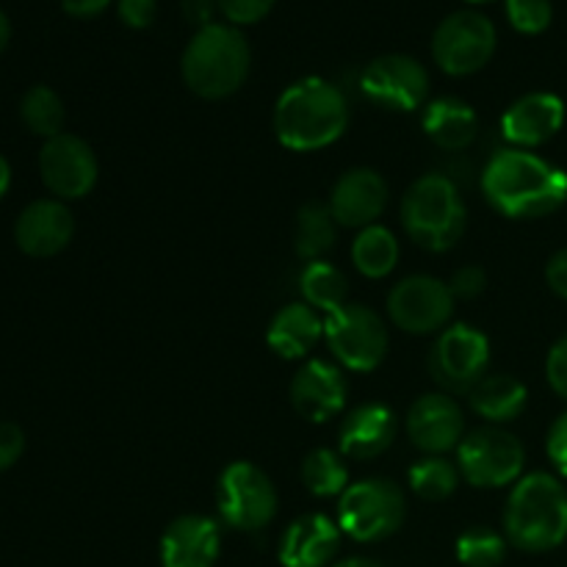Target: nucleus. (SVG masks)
Returning a JSON list of instances; mask_svg holds the SVG:
<instances>
[{"label":"nucleus","instance_id":"13","mask_svg":"<svg viewBox=\"0 0 567 567\" xmlns=\"http://www.w3.org/2000/svg\"><path fill=\"white\" fill-rule=\"evenodd\" d=\"M360 89L385 111H415L430 94V75L413 55L388 53L371 61L360 75Z\"/></svg>","mask_w":567,"mask_h":567},{"label":"nucleus","instance_id":"20","mask_svg":"<svg viewBox=\"0 0 567 567\" xmlns=\"http://www.w3.org/2000/svg\"><path fill=\"white\" fill-rule=\"evenodd\" d=\"M341 526L330 515H299L282 532L277 559L282 567H330L341 548Z\"/></svg>","mask_w":567,"mask_h":567},{"label":"nucleus","instance_id":"25","mask_svg":"<svg viewBox=\"0 0 567 567\" xmlns=\"http://www.w3.org/2000/svg\"><path fill=\"white\" fill-rule=\"evenodd\" d=\"M468 402L480 419L498 426L509 424V421H515L524 413L526 402H529V391H526V385L518 377L491 374L468 393Z\"/></svg>","mask_w":567,"mask_h":567},{"label":"nucleus","instance_id":"11","mask_svg":"<svg viewBox=\"0 0 567 567\" xmlns=\"http://www.w3.org/2000/svg\"><path fill=\"white\" fill-rule=\"evenodd\" d=\"M491 365V341L471 324H452L435 338L430 352V374L443 393L463 396L471 393Z\"/></svg>","mask_w":567,"mask_h":567},{"label":"nucleus","instance_id":"3","mask_svg":"<svg viewBox=\"0 0 567 567\" xmlns=\"http://www.w3.org/2000/svg\"><path fill=\"white\" fill-rule=\"evenodd\" d=\"M504 537L526 554H546L567 540V487L557 476H520L504 509Z\"/></svg>","mask_w":567,"mask_h":567},{"label":"nucleus","instance_id":"5","mask_svg":"<svg viewBox=\"0 0 567 567\" xmlns=\"http://www.w3.org/2000/svg\"><path fill=\"white\" fill-rule=\"evenodd\" d=\"M399 216L410 241L426 252H446L457 247L468 225V210L460 197V188L437 172L419 177L404 192Z\"/></svg>","mask_w":567,"mask_h":567},{"label":"nucleus","instance_id":"42","mask_svg":"<svg viewBox=\"0 0 567 567\" xmlns=\"http://www.w3.org/2000/svg\"><path fill=\"white\" fill-rule=\"evenodd\" d=\"M64 11L70 17H78V20H89V17L103 14L111 6V0H61Z\"/></svg>","mask_w":567,"mask_h":567},{"label":"nucleus","instance_id":"12","mask_svg":"<svg viewBox=\"0 0 567 567\" xmlns=\"http://www.w3.org/2000/svg\"><path fill=\"white\" fill-rule=\"evenodd\" d=\"M454 293L449 282L430 275L399 280L388 293V316L408 336H432L446 330L454 313Z\"/></svg>","mask_w":567,"mask_h":567},{"label":"nucleus","instance_id":"23","mask_svg":"<svg viewBox=\"0 0 567 567\" xmlns=\"http://www.w3.org/2000/svg\"><path fill=\"white\" fill-rule=\"evenodd\" d=\"M324 338V321L310 305L291 302L275 313L266 330V343L277 358L302 360Z\"/></svg>","mask_w":567,"mask_h":567},{"label":"nucleus","instance_id":"2","mask_svg":"<svg viewBox=\"0 0 567 567\" xmlns=\"http://www.w3.org/2000/svg\"><path fill=\"white\" fill-rule=\"evenodd\" d=\"M347 94L324 78H302L291 83L275 103V136L293 153H316L347 133Z\"/></svg>","mask_w":567,"mask_h":567},{"label":"nucleus","instance_id":"37","mask_svg":"<svg viewBox=\"0 0 567 567\" xmlns=\"http://www.w3.org/2000/svg\"><path fill=\"white\" fill-rule=\"evenodd\" d=\"M155 0H120L116 11H120V20L125 22L133 31H144L155 22Z\"/></svg>","mask_w":567,"mask_h":567},{"label":"nucleus","instance_id":"8","mask_svg":"<svg viewBox=\"0 0 567 567\" xmlns=\"http://www.w3.org/2000/svg\"><path fill=\"white\" fill-rule=\"evenodd\" d=\"M496 42V25L491 17L474 9L454 11L432 33V59L446 75H474L491 64Z\"/></svg>","mask_w":567,"mask_h":567},{"label":"nucleus","instance_id":"30","mask_svg":"<svg viewBox=\"0 0 567 567\" xmlns=\"http://www.w3.org/2000/svg\"><path fill=\"white\" fill-rule=\"evenodd\" d=\"M20 116L25 122V127L37 136H42L44 142L59 133H64V103H61L59 94L50 86H31L22 94L20 103Z\"/></svg>","mask_w":567,"mask_h":567},{"label":"nucleus","instance_id":"46","mask_svg":"<svg viewBox=\"0 0 567 567\" xmlns=\"http://www.w3.org/2000/svg\"><path fill=\"white\" fill-rule=\"evenodd\" d=\"M465 3H491V0H465Z\"/></svg>","mask_w":567,"mask_h":567},{"label":"nucleus","instance_id":"4","mask_svg":"<svg viewBox=\"0 0 567 567\" xmlns=\"http://www.w3.org/2000/svg\"><path fill=\"white\" fill-rule=\"evenodd\" d=\"M252 64L249 42L236 25L210 22L186 44L181 72L186 86L203 100H225L244 86Z\"/></svg>","mask_w":567,"mask_h":567},{"label":"nucleus","instance_id":"31","mask_svg":"<svg viewBox=\"0 0 567 567\" xmlns=\"http://www.w3.org/2000/svg\"><path fill=\"white\" fill-rule=\"evenodd\" d=\"M408 476L413 493L424 502H443L460 485L457 463H449L446 457H435V454H426L424 460H419Z\"/></svg>","mask_w":567,"mask_h":567},{"label":"nucleus","instance_id":"16","mask_svg":"<svg viewBox=\"0 0 567 567\" xmlns=\"http://www.w3.org/2000/svg\"><path fill=\"white\" fill-rule=\"evenodd\" d=\"M465 419L457 399L449 393H426L415 399L408 413V437L424 454L443 457L446 452H457L463 443Z\"/></svg>","mask_w":567,"mask_h":567},{"label":"nucleus","instance_id":"32","mask_svg":"<svg viewBox=\"0 0 567 567\" xmlns=\"http://www.w3.org/2000/svg\"><path fill=\"white\" fill-rule=\"evenodd\" d=\"M507 537L487 526H471L457 537V559L465 567H498L507 559Z\"/></svg>","mask_w":567,"mask_h":567},{"label":"nucleus","instance_id":"17","mask_svg":"<svg viewBox=\"0 0 567 567\" xmlns=\"http://www.w3.org/2000/svg\"><path fill=\"white\" fill-rule=\"evenodd\" d=\"M347 377L330 360H308L291 380L293 410L313 424H324V421L341 415L347 408Z\"/></svg>","mask_w":567,"mask_h":567},{"label":"nucleus","instance_id":"44","mask_svg":"<svg viewBox=\"0 0 567 567\" xmlns=\"http://www.w3.org/2000/svg\"><path fill=\"white\" fill-rule=\"evenodd\" d=\"M9 39H11V22H9V17L0 11V53L9 48Z\"/></svg>","mask_w":567,"mask_h":567},{"label":"nucleus","instance_id":"6","mask_svg":"<svg viewBox=\"0 0 567 567\" xmlns=\"http://www.w3.org/2000/svg\"><path fill=\"white\" fill-rule=\"evenodd\" d=\"M408 515V502L396 482L374 480L354 482L338 502V526L354 543H380L396 535Z\"/></svg>","mask_w":567,"mask_h":567},{"label":"nucleus","instance_id":"21","mask_svg":"<svg viewBox=\"0 0 567 567\" xmlns=\"http://www.w3.org/2000/svg\"><path fill=\"white\" fill-rule=\"evenodd\" d=\"M565 125V103L551 92H532L515 100L502 116V133L513 147L532 150L557 136Z\"/></svg>","mask_w":567,"mask_h":567},{"label":"nucleus","instance_id":"40","mask_svg":"<svg viewBox=\"0 0 567 567\" xmlns=\"http://www.w3.org/2000/svg\"><path fill=\"white\" fill-rule=\"evenodd\" d=\"M546 282L557 297L567 299V247L551 255L546 266Z\"/></svg>","mask_w":567,"mask_h":567},{"label":"nucleus","instance_id":"10","mask_svg":"<svg viewBox=\"0 0 567 567\" xmlns=\"http://www.w3.org/2000/svg\"><path fill=\"white\" fill-rule=\"evenodd\" d=\"M324 341L338 363L349 371H374L385 360L391 338L380 316L365 305H343L324 319Z\"/></svg>","mask_w":567,"mask_h":567},{"label":"nucleus","instance_id":"22","mask_svg":"<svg viewBox=\"0 0 567 567\" xmlns=\"http://www.w3.org/2000/svg\"><path fill=\"white\" fill-rule=\"evenodd\" d=\"M396 413L388 404L369 402L349 410L338 430V449L347 460H374L396 441Z\"/></svg>","mask_w":567,"mask_h":567},{"label":"nucleus","instance_id":"29","mask_svg":"<svg viewBox=\"0 0 567 567\" xmlns=\"http://www.w3.org/2000/svg\"><path fill=\"white\" fill-rule=\"evenodd\" d=\"M302 485L316 498L343 496L349 487L347 457L332 449H313L302 460Z\"/></svg>","mask_w":567,"mask_h":567},{"label":"nucleus","instance_id":"41","mask_svg":"<svg viewBox=\"0 0 567 567\" xmlns=\"http://www.w3.org/2000/svg\"><path fill=\"white\" fill-rule=\"evenodd\" d=\"M214 0H183V14H186V20L192 22V25H197V31L214 22L210 20V17H214Z\"/></svg>","mask_w":567,"mask_h":567},{"label":"nucleus","instance_id":"15","mask_svg":"<svg viewBox=\"0 0 567 567\" xmlns=\"http://www.w3.org/2000/svg\"><path fill=\"white\" fill-rule=\"evenodd\" d=\"M388 199H391V192H388L385 177L369 166H358L338 177L327 205L338 227L363 230V227L377 225V219L385 214Z\"/></svg>","mask_w":567,"mask_h":567},{"label":"nucleus","instance_id":"14","mask_svg":"<svg viewBox=\"0 0 567 567\" xmlns=\"http://www.w3.org/2000/svg\"><path fill=\"white\" fill-rule=\"evenodd\" d=\"M39 175H42L48 192L59 197L61 203L81 199L97 183V155L81 136L59 133V136L48 138L42 153H39Z\"/></svg>","mask_w":567,"mask_h":567},{"label":"nucleus","instance_id":"45","mask_svg":"<svg viewBox=\"0 0 567 567\" xmlns=\"http://www.w3.org/2000/svg\"><path fill=\"white\" fill-rule=\"evenodd\" d=\"M330 567H385V565L374 563V559H365V557H352V559H343V563H336Z\"/></svg>","mask_w":567,"mask_h":567},{"label":"nucleus","instance_id":"33","mask_svg":"<svg viewBox=\"0 0 567 567\" xmlns=\"http://www.w3.org/2000/svg\"><path fill=\"white\" fill-rule=\"evenodd\" d=\"M507 17L515 31L535 37V33H543L551 25V0H507Z\"/></svg>","mask_w":567,"mask_h":567},{"label":"nucleus","instance_id":"38","mask_svg":"<svg viewBox=\"0 0 567 567\" xmlns=\"http://www.w3.org/2000/svg\"><path fill=\"white\" fill-rule=\"evenodd\" d=\"M546 377L548 385H551L559 396L567 399V336L559 338L551 347V352H548Z\"/></svg>","mask_w":567,"mask_h":567},{"label":"nucleus","instance_id":"24","mask_svg":"<svg viewBox=\"0 0 567 567\" xmlns=\"http://www.w3.org/2000/svg\"><path fill=\"white\" fill-rule=\"evenodd\" d=\"M421 127L435 147L460 153L480 136V116L465 100L437 97L424 109Z\"/></svg>","mask_w":567,"mask_h":567},{"label":"nucleus","instance_id":"27","mask_svg":"<svg viewBox=\"0 0 567 567\" xmlns=\"http://www.w3.org/2000/svg\"><path fill=\"white\" fill-rule=\"evenodd\" d=\"M338 221L332 219L327 203H305L297 214V233H293V247L305 264L324 260V255L336 247Z\"/></svg>","mask_w":567,"mask_h":567},{"label":"nucleus","instance_id":"36","mask_svg":"<svg viewBox=\"0 0 567 567\" xmlns=\"http://www.w3.org/2000/svg\"><path fill=\"white\" fill-rule=\"evenodd\" d=\"M25 452V435L11 421H0V471H9Z\"/></svg>","mask_w":567,"mask_h":567},{"label":"nucleus","instance_id":"18","mask_svg":"<svg viewBox=\"0 0 567 567\" xmlns=\"http://www.w3.org/2000/svg\"><path fill=\"white\" fill-rule=\"evenodd\" d=\"M75 219L61 199H33L22 208L14 225V241L31 258H53L70 247Z\"/></svg>","mask_w":567,"mask_h":567},{"label":"nucleus","instance_id":"7","mask_svg":"<svg viewBox=\"0 0 567 567\" xmlns=\"http://www.w3.org/2000/svg\"><path fill=\"white\" fill-rule=\"evenodd\" d=\"M216 507L221 524L236 532H260L275 520L280 498L269 474L249 460L227 465L216 482Z\"/></svg>","mask_w":567,"mask_h":567},{"label":"nucleus","instance_id":"28","mask_svg":"<svg viewBox=\"0 0 567 567\" xmlns=\"http://www.w3.org/2000/svg\"><path fill=\"white\" fill-rule=\"evenodd\" d=\"M352 264L369 280H382L399 264V241L388 227L371 225L352 241Z\"/></svg>","mask_w":567,"mask_h":567},{"label":"nucleus","instance_id":"35","mask_svg":"<svg viewBox=\"0 0 567 567\" xmlns=\"http://www.w3.org/2000/svg\"><path fill=\"white\" fill-rule=\"evenodd\" d=\"M449 288H452L454 299H476L485 293L487 288V275L482 266H463V269L454 271L452 282H449Z\"/></svg>","mask_w":567,"mask_h":567},{"label":"nucleus","instance_id":"19","mask_svg":"<svg viewBox=\"0 0 567 567\" xmlns=\"http://www.w3.org/2000/svg\"><path fill=\"white\" fill-rule=\"evenodd\" d=\"M161 567H214L221 554V529L208 515H181L161 535Z\"/></svg>","mask_w":567,"mask_h":567},{"label":"nucleus","instance_id":"1","mask_svg":"<svg viewBox=\"0 0 567 567\" xmlns=\"http://www.w3.org/2000/svg\"><path fill=\"white\" fill-rule=\"evenodd\" d=\"M482 192L507 219H540L567 203V172L529 150H498L485 166Z\"/></svg>","mask_w":567,"mask_h":567},{"label":"nucleus","instance_id":"26","mask_svg":"<svg viewBox=\"0 0 567 567\" xmlns=\"http://www.w3.org/2000/svg\"><path fill=\"white\" fill-rule=\"evenodd\" d=\"M299 293H302L305 305L327 316L349 305L347 277H343L338 266L327 264V260L305 264V269L299 271Z\"/></svg>","mask_w":567,"mask_h":567},{"label":"nucleus","instance_id":"34","mask_svg":"<svg viewBox=\"0 0 567 567\" xmlns=\"http://www.w3.org/2000/svg\"><path fill=\"white\" fill-rule=\"evenodd\" d=\"M275 3L277 0H216L219 11L225 14V20L236 28L260 22L271 9H275Z\"/></svg>","mask_w":567,"mask_h":567},{"label":"nucleus","instance_id":"43","mask_svg":"<svg viewBox=\"0 0 567 567\" xmlns=\"http://www.w3.org/2000/svg\"><path fill=\"white\" fill-rule=\"evenodd\" d=\"M9 186H11V166L9 161L0 155V199H3V194L9 192Z\"/></svg>","mask_w":567,"mask_h":567},{"label":"nucleus","instance_id":"39","mask_svg":"<svg viewBox=\"0 0 567 567\" xmlns=\"http://www.w3.org/2000/svg\"><path fill=\"white\" fill-rule=\"evenodd\" d=\"M546 452H548V460L554 463V468H557L563 476H567V413L559 415V419L551 424V430H548Z\"/></svg>","mask_w":567,"mask_h":567},{"label":"nucleus","instance_id":"9","mask_svg":"<svg viewBox=\"0 0 567 567\" xmlns=\"http://www.w3.org/2000/svg\"><path fill=\"white\" fill-rule=\"evenodd\" d=\"M526 449L518 435L502 426H482L457 446L460 476L471 487H507L524 474Z\"/></svg>","mask_w":567,"mask_h":567}]
</instances>
